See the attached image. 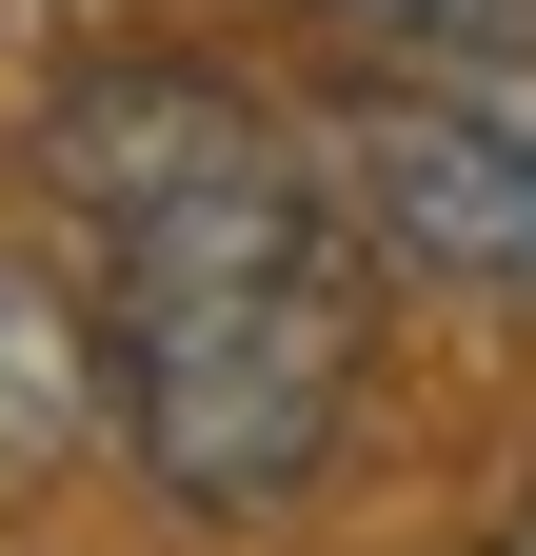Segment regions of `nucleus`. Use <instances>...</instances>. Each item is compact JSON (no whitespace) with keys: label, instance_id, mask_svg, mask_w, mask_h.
Listing matches in <instances>:
<instances>
[{"label":"nucleus","instance_id":"obj_1","mask_svg":"<svg viewBox=\"0 0 536 556\" xmlns=\"http://www.w3.org/2000/svg\"><path fill=\"white\" fill-rule=\"evenodd\" d=\"M40 199L100 318V417L140 457V497L199 536L298 517L358 438L378 358V219L339 179V139L279 119L219 60H80L40 100Z\"/></svg>","mask_w":536,"mask_h":556},{"label":"nucleus","instance_id":"obj_2","mask_svg":"<svg viewBox=\"0 0 536 556\" xmlns=\"http://www.w3.org/2000/svg\"><path fill=\"white\" fill-rule=\"evenodd\" d=\"M318 139H339V179H358L397 278H457V299L536 318V40H497V60H358V100Z\"/></svg>","mask_w":536,"mask_h":556},{"label":"nucleus","instance_id":"obj_3","mask_svg":"<svg viewBox=\"0 0 536 556\" xmlns=\"http://www.w3.org/2000/svg\"><path fill=\"white\" fill-rule=\"evenodd\" d=\"M80 438H119V417H100V318H80V258L0 239V477H60Z\"/></svg>","mask_w":536,"mask_h":556},{"label":"nucleus","instance_id":"obj_4","mask_svg":"<svg viewBox=\"0 0 536 556\" xmlns=\"http://www.w3.org/2000/svg\"><path fill=\"white\" fill-rule=\"evenodd\" d=\"M298 21H339L358 60H497L536 40V0H298Z\"/></svg>","mask_w":536,"mask_h":556},{"label":"nucleus","instance_id":"obj_5","mask_svg":"<svg viewBox=\"0 0 536 556\" xmlns=\"http://www.w3.org/2000/svg\"><path fill=\"white\" fill-rule=\"evenodd\" d=\"M497 556H536V497H516V536H497Z\"/></svg>","mask_w":536,"mask_h":556}]
</instances>
